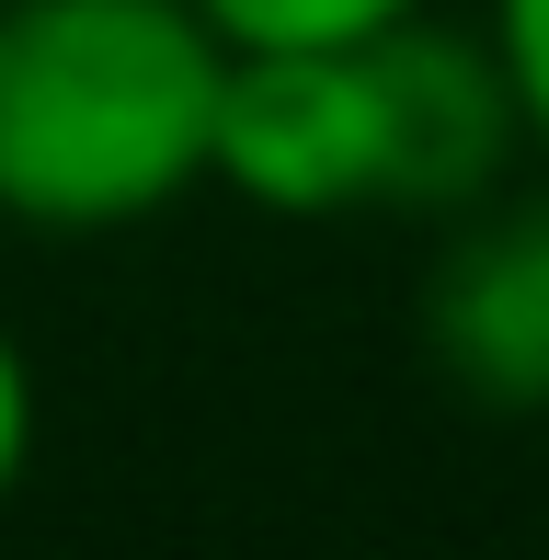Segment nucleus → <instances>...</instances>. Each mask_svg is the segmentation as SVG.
<instances>
[{
	"label": "nucleus",
	"instance_id": "1",
	"mask_svg": "<svg viewBox=\"0 0 549 560\" xmlns=\"http://www.w3.org/2000/svg\"><path fill=\"white\" fill-rule=\"evenodd\" d=\"M230 35L195 0H0V229L115 241L207 184Z\"/></svg>",
	"mask_w": 549,
	"mask_h": 560
},
{
	"label": "nucleus",
	"instance_id": "2",
	"mask_svg": "<svg viewBox=\"0 0 549 560\" xmlns=\"http://www.w3.org/2000/svg\"><path fill=\"white\" fill-rule=\"evenodd\" d=\"M207 184H230L253 218L332 229L378 207V81L355 46H230L218 81Z\"/></svg>",
	"mask_w": 549,
	"mask_h": 560
},
{
	"label": "nucleus",
	"instance_id": "3",
	"mask_svg": "<svg viewBox=\"0 0 549 560\" xmlns=\"http://www.w3.org/2000/svg\"><path fill=\"white\" fill-rule=\"evenodd\" d=\"M366 81H378V207L401 218H469L527 149V104H515L504 58L481 23L412 12L389 35H366Z\"/></svg>",
	"mask_w": 549,
	"mask_h": 560
},
{
	"label": "nucleus",
	"instance_id": "4",
	"mask_svg": "<svg viewBox=\"0 0 549 560\" xmlns=\"http://www.w3.org/2000/svg\"><path fill=\"white\" fill-rule=\"evenodd\" d=\"M423 354L481 412H549V195L458 218L423 275Z\"/></svg>",
	"mask_w": 549,
	"mask_h": 560
},
{
	"label": "nucleus",
	"instance_id": "5",
	"mask_svg": "<svg viewBox=\"0 0 549 560\" xmlns=\"http://www.w3.org/2000/svg\"><path fill=\"white\" fill-rule=\"evenodd\" d=\"M230 46H355V35H389V23L435 12V0H195Z\"/></svg>",
	"mask_w": 549,
	"mask_h": 560
},
{
	"label": "nucleus",
	"instance_id": "6",
	"mask_svg": "<svg viewBox=\"0 0 549 560\" xmlns=\"http://www.w3.org/2000/svg\"><path fill=\"white\" fill-rule=\"evenodd\" d=\"M481 35L527 104V149H549V0H481Z\"/></svg>",
	"mask_w": 549,
	"mask_h": 560
},
{
	"label": "nucleus",
	"instance_id": "7",
	"mask_svg": "<svg viewBox=\"0 0 549 560\" xmlns=\"http://www.w3.org/2000/svg\"><path fill=\"white\" fill-rule=\"evenodd\" d=\"M35 435H46V400H35V354L0 332V503L23 492V469H35Z\"/></svg>",
	"mask_w": 549,
	"mask_h": 560
}]
</instances>
